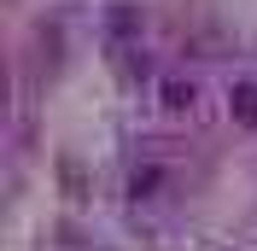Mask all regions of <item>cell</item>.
<instances>
[{
	"label": "cell",
	"instance_id": "6da1fadb",
	"mask_svg": "<svg viewBox=\"0 0 257 251\" xmlns=\"http://www.w3.org/2000/svg\"><path fill=\"white\" fill-rule=\"evenodd\" d=\"M228 111H234L245 129H257V82H234V88H228Z\"/></svg>",
	"mask_w": 257,
	"mask_h": 251
},
{
	"label": "cell",
	"instance_id": "7a4b0ae2",
	"mask_svg": "<svg viewBox=\"0 0 257 251\" xmlns=\"http://www.w3.org/2000/svg\"><path fill=\"white\" fill-rule=\"evenodd\" d=\"M164 105H170V111H193V105H199V88H193V82H164Z\"/></svg>",
	"mask_w": 257,
	"mask_h": 251
}]
</instances>
